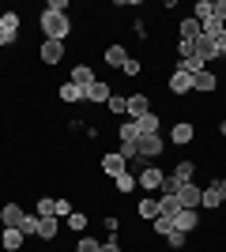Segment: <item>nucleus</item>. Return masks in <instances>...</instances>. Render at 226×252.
<instances>
[{
  "label": "nucleus",
  "mask_w": 226,
  "mask_h": 252,
  "mask_svg": "<svg viewBox=\"0 0 226 252\" xmlns=\"http://www.w3.org/2000/svg\"><path fill=\"white\" fill-rule=\"evenodd\" d=\"M166 241H170V249H177V252H181L185 245H189V233H181V230H170V233H166Z\"/></svg>",
  "instance_id": "35"
},
{
  "label": "nucleus",
  "mask_w": 226,
  "mask_h": 252,
  "mask_svg": "<svg viewBox=\"0 0 226 252\" xmlns=\"http://www.w3.org/2000/svg\"><path fill=\"white\" fill-rule=\"evenodd\" d=\"M136 128H140V136H155V132L162 128V117L151 109V113H143L140 121H136Z\"/></svg>",
  "instance_id": "21"
},
{
  "label": "nucleus",
  "mask_w": 226,
  "mask_h": 252,
  "mask_svg": "<svg viewBox=\"0 0 226 252\" xmlns=\"http://www.w3.org/2000/svg\"><path fill=\"white\" fill-rule=\"evenodd\" d=\"M57 233H61V222H57V215H49V219H38V241L57 245Z\"/></svg>",
  "instance_id": "7"
},
{
  "label": "nucleus",
  "mask_w": 226,
  "mask_h": 252,
  "mask_svg": "<svg viewBox=\"0 0 226 252\" xmlns=\"http://www.w3.org/2000/svg\"><path fill=\"white\" fill-rule=\"evenodd\" d=\"M102 169H106V177H121V173L129 169V162L121 158V151H117V155L109 151V155H102Z\"/></svg>",
  "instance_id": "14"
},
{
  "label": "nucleus",
  "mask_w": 226,
  "mask_h": 252,
  "mask_svg": "<svg viewBox=\"0 0 226 252\" xmlns=\"http://www.w3.org/2000/svg\"><path fill=\"white\" fill-rule=\"evenodd\" d=\"M181 189H185L181 181L173 177V173H166V177H162V189H159V196H177Z\"/></svg>",
  "instance_id": "31"
},
{
  "label": "nucleus",
  "mask_w": 226,
  "mask_h": 252,
  "mask_svg": "<svg viewBox=\"0 0 226 252\" xmlns=\"http://www.w3.org/2000/svg\"><path fill=\"white\" fill-rule=\"evenodd\" d=\"M151 226H155V233H159V237H166V233L173 230V219H170V215H159V219L151 222Z\"/></svg>",
  "instance_id": "34"
},
{
  "label": "nucleus",
  "mask_w": 226,
  "mask_h": 252,
  "mask_svg": "<svg viewBox=\"0 0 226 252\" xmlns=\"http://www.w3.org/2000/svg\"><path fill=\"white\" fill-rule=\"evenodd\" d=\"M53 215V196H42L38 200V219H49Z\"/></svg>",
  "instance_id": "39"
},
{
  "label": "nucleus",
  "mask_w": 226,
  "mask_h": 252,
  "mask_svg": "<svg viewBox=\"0 0 226 252\" xmlns=\"http://www.w3.org/2000/svg\"><path fill=\"white\" fill-rule=\"evenodd\" d=\"M162 151H166L162 132H155V136H140V158H159Z\"/></svg>",
  "instance_id": "5"
},
{
  "label": "nucleus",
  "mask_w": 226,
  "mask_h": 252,
  "mask_svg": "<svg viewBox=\"0 0 226 252\" xmlns=\"http://www.w3.org/2000/svg\"><path fill=\"white\" fill-rule=\"evenodd\" d=\"M75 252H102V241H95V237H79V241H75Z\"/></svg>",
  "instance_id": "33"
},
{
  "label": "nucleus",
  "mask_w": 226,
  "mask_h": 252,
  "mask_svg": "<svg viewBox=\"0 0 226 252\" xmlns=\"http://www.w3.org/2000/svg\"><path fill=\"white\" fill-rule=\"evenodd\" d=\"M23 241H27V237H23L15 226H4V230H0V249L4 252H23Z\"/></svg>",
  "instance_id": "8"
},
{
  "label": "nucleus",
  "mask_w": 226,
  "mask_h": 252,
  "mask_svg": "<svg viewBox=\"0 0 226 252\" xmlns=\"http://www.w3.org/2000/svg\"><path fill=\"white\" fill-rule=\"evenodd\" d=\"M173 68H177V72H185V75H196V72H204L207 64L200 61V57H189V61H177Z\"/></svg>",
  "instance_id": "29"
},
{
  "label": "nucleus",
  "mask_w": 226,
  "mask_h": 252,
  "mask_svg": "<svg viewBox=\"0 0 226 252\" xmlns=\"http://www.w3.org/2000/svg\"><path fill=\"white\" fill-rule=\"evenodd\" d=\"M38 27H42L45 42H65L68 34H72V19H68V15H61V11H49V8L38 15Z\"/></svg>",
  "instance_id": "1"
},
{
  "label": "nucleus",
  "mask_w": 226,
  "mask_h": 252,
  "mask_svg": "<svg viewBox=\"0 0 226 252\" xmlns=\"http://www.w3.org/2000/svg\"><path fill=\"white\" fill-rule=\"evenodd\" d=\"M95 79H98L95 68H87V64H75V68H72V83H75V87H83V91H87Z\"/></svg>",
  "instance_id": "22"
},
{
  "label": "nucleus",
  "mask_w": 226,
  "mask_h": 252,
  "mask_svg": "<svg viewBox=\"0 0 226 252\" xmlns=\"http://www.w3.org/2000/svg\"><path fill=\"white\" fill-rule=\"evenodd\" d=\"M38 57H42V64H61L65 61V42H42V49H38Z\"/></svg>",
  "instance_id": "9"
},
{
  "label": "nucleus",
  "mask_w": 226,
  "mask_h": 252,
  "mask_svg": "<svg viewBox=\"0 0 226 252\" xmlns=\"http://www.w3.org/2000/svg\"><path fill=\"white\" fill-rule=\"evenodd\" d=\"M102 57H106L109 68H125V61H129V53H125V45H121V42L106 45V53H102Z\"/></svg>",
  "instance_id": "18"
},
{
  "label": "nucleus",
  "mask_w": 226,
  "mask_h": 252,
  "mask_svg": "<svg viewBox=\"0 0 226 252\" xmlns=\"http://www.w3.org/2000/svg\"><path fill=\"white\" fill-rule=\"evenodd\" d=\"M177 211H181V200H177V196H159V215H177Z\"/></svg>",
  "instance_id": "30"
},
{
  "label": "nucleus",
  "mask_w": 226,
  "mask_h": 252,
  "mask_svg": "<svg viewBox=\"0 0 226 252\" xmlns=\"http://www.w3.org/2000/svg\"><path fill=\"white\" fill-rule=\"evenodd\" d=\"M143 113H151V98L143 91L140 94H129V121H140Z\"/></svg>",
  "instance_id": "13"
},
{
  "label": "nucleus",
  "mask_w": 226,
  "mask_h": 252,
  "mask_svg": "<svg viewBox=\"0 0 226 252\" xmlns=\"http://www.w3.org/2000/svg\"><path fill=\"white\" fill-rule=\"evenodd\" d=\"M215 49H219V57H226V27L219 31V38H215Z\"/></svg>",
  "instance_id": "43"
},
{
  "label": "nucleus",
  "mask_w": 226,
  "mask_h": 252,
  "mask_svg": "<svg viewBox=\"0 0 226 252\" xmlns=\"http://www.w3.org/2000/svg\"><path fill=\"white\" fill-rule=\"evenodd\" d=\"M0 31H4V38H8V42H19V31H23L19 11H0Z\"/></svg>",
  "instance_id": "4"
},
{
  "label": "nucleus",
  "mask_w": 226,
  "mask_h": 252,
  "mask_svg": "<svg viewBox=\"0 0 226 252\" xmlns=\"http://www.w3.org/2000/svg\"><path fill=\"white\" fill-rule=\"evenodd\" d=\"M162 177H166V173H162V166L147 162V166L140 169V177H136V181H140V189H143V192H159V189H162Z\"/></svg>",
  "instance_id": "2"
},
{
  "label": "nucleus",
  "mask_w": 226,
  "mask_h": 252,
  "mask_svg": "<svg viewBox=\"0 0 226 252\" xmlns=\"http://www.w3.org/2000/svg\"><path fill=\"white\" fill-rule=\"evenodd\" d=\"M196 136V128L189 125V121H177V125L170 128V143H177V147H185V143H193Z\"/></svg>",
  "instance_id": "12"
},
{
  "label": "nucleus",
  "mask_w": 226,
  "mask_h": 252,
  "mask_svg": "<svg viewBox=\"0 0 226 252\" xmlns=\"http://www.w3.org/2000/svg\"><path fill=\"white\" fill-rule=\"evenodd\" d=\"M19 233H23V237H38V215H23Z\"/></svg>",
  "instance_id": "32"
},
{
  "label": "nucleus",
  "mask_w": 226,
  "mask_h": 252,
  "mask_svg": "<svg viewBox=\"0 0 226 252\" xmlns=\"http://www.w3.org/2000/svg\"><path fill=\"white\" fill-rule=\"evenodd\" d=\"M177 57H181V61L196 57V42H181V38H177Z\"/></svg>",
  "instance_id": "38"
},
{
  "label": "nucleus",
  "mask_w": 226,
  "mask_h": 252,
  "mask_svg": "<svg viewBox=\"0 0 226 252\" xmlns=\"http://www.w3.org/2000/svg\"><path fill=\"white\" fill-rule=\"evenodd\" d=\"M219 196H223V203H226V177H219Z\"/></svg>",
  "instance_id": "45"
},
{
  "label": "nucleus",
  "mask_w": 226,
  "mask_h": 252,
  "mask_svg": "<svg viewBox=\"0 0 226 252\" xmlns=\"http://www.w3.org/2000/svg\"><path fill=\"white\" fill-rule=\"evenodd\" d=\"M45 8H49V11H61V15H68V0H49Z\"/></svg>",
  "instance_id": "42"
},
{
  "label": "nucleus",
  "mask_w": 226,
  "mask_h": 252,
  "mask_svg": "<svg viewBox=\"0 0 226 252\" xmlns=\"http://www.w3.org/2000/svg\"><path fill=\"white\" fill-rule=\"evenodd\" d=\"M200 185H196V181H189V185H185L181 192H177V200H181V207H200Z\"/></svg>",
  "instance_id": "17"
},
{
  "label": "nucleus",
  "mask_w": 226,
  "mask_h": 252,
  "mask_svg": "<svg viewBox=\"0 0 226 252\" xmlns=\"http://www.w3.org/2000/svg\"><path fill=\"white\" fill-rule=\"evenodd\" d=\"M170 94H177V98H185V94H193V75H185V72H177L173 68V75H170Z\"/></svg>",
  "instance_id": "10"
},
{
  "label": "nucleus",
  "mask_w": 226,
  "mask_h": 252,
  "mask_svg": "<svg viewBox=\"0 0 226 252\" xmlns=\"http://www.w3.org/2000/svg\"><path fill=\"white\" fill-rule=\"evenodd\" d=\"M106 109H109L113 117H129V98L113 91V94H109V102H106Z\"/></svg>",
  "instance_id": "25"
},
{
  "label": "nucleus",
  "mask_w": 226,
  "mask_h": 252,
  "mask_svg": "<svg viewBox=\"0 0 226 252\" xmlns=\"http://www.w3.org/2000/svg\"><path fill=\"white\" fill-rule=\"evenodd\" d=\"M4 45H11V42H8V38H4V31H0V49H4Z\"/></svg>",
  "instance_id": "46"
},
{
  "label": "nucleus",
  "mask_w": 226,
  "mask_h": 252,
  "mask_svg": "<svg viewBox=\"0 0 226 252\" xmlns=\"http://www.w3.org/2000/svg\"><path fill=\"white\" fill-rule=\"evenodd\" d=\"M117 139H121V143H140V128H136V121H125V125L117 128Z\"/></svg>",
  "instance_id": "26"
},
{
  "label": "nucleus",
  "mask_w": 226,
  "mask_h": 252,
  "mask_svg": "<svg viewBox=\"0 0 226 252\" xmlns=\"http://www.w3.org/2000/svg\"><path fill=\"white\" fill-rule=\"evenodd\" d=\"M113 189H117V192H136V189H140V181H136V173L125 169L121 177H113Z\"/></svg>",
  "instance_id": "27"
},
{
  "label": "nucleus",
  "mask_w": 226,
  "mask_h": 252,
  "mask_svg": "<svg viewBox=\"0 0 226 252\" xmlns=\"http://www.w3.org/2000/svg\"><path fill=\"white\" fill-rule=\"evenodd\" d=\"M65 226H68V230H75V233H87V226H91V219H87V211H72Z\"/></svg>",
  "instance_id": "28"
},
{
  "label": "nucleus",
  "mask_w": 226,
  "mask_h": 252,
  "mask_svg": "<svg viewBox=\"0 0 226 252\" xmlns=\"http://www.w3.org/2000/svg\"><path fill=\"white\" fill-rule=\"evenodd\" d=\"M196 226H200V207H181L177 215H173V230H181V233H193Z\"/></svg>",
  "instance_id": "3"
},
{
  "label": "nucleus",
  "mask_w": 226,
  "mask_h": 252,
  "mask_svg": "<svg viewBox=\"0 0 226 252\" xmlns=\"http://www.w3.org/2000/svg\"><path fill=\"white\" fill-rule=\"evenodd\" d=\"M109 94H113V87H109L106 79H95V83L83 91V102H102V105H106V102H109Z\"/></svg>",
  "instance_id": "6"
},
{
  "label": "nucleus",
  "mask_w": 226,
  "mask_h": 252,
  "mask_svg": "<svg viewBox=\"0 0 226 252\" xmlns=\"http://www.w3.org/2000/svg\"><path fill=\"white\" fill-rule=\"evenodd\" d=\"M173 177L181 181V185H189V181L196 177V162H193V158H185V162H177V166H173Z\"/></svg>",
  "instance_id": "24"
},
{
  "label": "nucleus",
  "mask_w": 226,
  "mask_h": 252,
  "mask_svg": "<svg viewBox=\"0 0 226 252\" xmlns=\"http://www.w3.org/2000/svg\"><path fill=\"white\" fill-rule=\"evenodd\" d=\"M200 207L204 211H215V207H223V196H219V177L207 185L204 192H200Z\"/></svg>",
  "instance_id": "15"
},
{
  "label": "nucleus",
  "mask_w": 226,
  "mask_h": 252,
  "mask_svg": "<svg viewBox=\"0 0 226 252\" xmlns=\"http://www.w3.org/2000/svg\"><path fill=\"white\" fill-rule=\"evenodd\" d=\"M193 91H200V94H211V91H219V75L215 72H196L193 75Z\"/></svg>",
  "instance_id": "11"
},
{
  "label": "nucleus",
  "mask_w": 226,
  "mask_h": 252,
  "mask_svg": "<svg viewBox=\"0 0 226 252\" xmlns=\"http://www.w3.org/2000/svg\"><path fill=\"white\" fill-rule=\"evenodd\" d=\"M200 19H193V15H189V19H181V27H177V38H181V42H196V38H200Z\"/></svg>",
  "instance_id": "19"
},
{
  "label": "nucleus",
  "mask_w": 226,
  "mask_h": 252,
  "mask_svg": "<svg viewBox=\"0 0 226 252\" xmlns=\"http://www.w3.org/2000/svg\"><path fill=\"white\" fill-rule=\"evenodd\" d=\"M207 15H211V0H196V8H193V19H200V23H204Z\"/></svg>",
  "instance_id": "37"
},
{
  "label": "nucleus",
  "mask_w": 226,
  "mask_h": 252,
  "mask_svg": "<svg viewBox=\"0 0 226 252\" xmlns=\"http://www.w3.org/2000/svg\"><path fill=\"white\" fill-rule=\"evenodd\" d=\"M102 252H121V245H117V237H109V241H102Z\"/></svg>",
  "instance_id": "44"
},
{
  "label": "nucleus",
  "mask_w": 226,
  "mask_h": 252,
  "mask_svg": "<svg viewBox=\"0 0 226 252\" xmlns=\"http://www.w3.org/2000/svg\"><path fill=\"white\" fill-rule=\"evenodd\" d=\"M23 215H27V211H23L19 203H4V207H0V226H15V230H19Z\"/></svg>",
  "instance_id": "16"
},
{
  "label": "nucleus",
  "mask_w": 226,
  "mask_h": 252,
  "mask_svg": "<svg viewBox=\"0 0 226 252\" xmlns=\"http://www.w3.org/2000/svg\"><path fill=\"white\" fill-rule=\"evenodd\" d=\"M57 98H61V102H83V87H75L72 79H68V83L57 87Z\"/></svg>",
  "instance_id": "23"
},
{
  "label": "nucleus",
  "mask_w": 226,
  "mask_h": 252,
  "mask_svg": "<svg viewBox=\"0 0 226 252\" xmlns=\"http://www.w3.org/2000/svg\"><path fill=\"white\" fill-rule=\"evenodd\" d=\"M143 72V64L136 61V57H129V61H125V68H121V75H140Z\"/></svg>",
  "instance_id": "40"
},
{
  "label": "nucleus",
  "mask_w": 226,
  "mask_h": 252,
  "mask_svg": "<svg viewBox=\"0 0 226 252\" xmlns=\"http://www.w3.org/2000/svg\"><path fill=\"white\" fill-rule=\"evenodd\" d=\"M53 215H57V219H68V215H72V203H68L65 196H57V200H53Z\"/></svg>",
  "instance_id": "36"
},
{
  "label": "nucleus",
  "mask_w": 226,
  "mask_h": 252,
  "mask_svg": "<svg viewBox=\"0 0 226 252\" xmlns=\"http://www.w3.org/2000/svg\"><path fill=\"white\" fill-rule=\"evenodd\" d=\"M211 15L226 27V0H211Z\"/></svg>",
  "instance_id": "41"
},
{
  "label": "nucleus",
  "mask_w": 226,
  "mask_h": 252,
  "mask_svg": "<svg viewBox=\"0 0 226 252\" xmlns=\"http://www.w3.org/2000/svg\"><path fill=\"white\" fill-rule=\"evenodd\" d=\"M136 215L147 219V222H155V219H159V196H143V200L136 203Z\"/></svg>",
  "instance_id": "20"
}]
</instances>
